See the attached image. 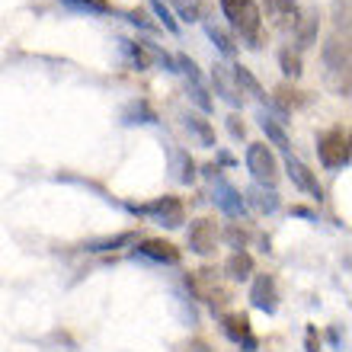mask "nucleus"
<instances>
[{"mask_svg": "<svg viewBox=\"0 0 352 352\" xmlns=\"http://www.w3.org/2000/svg\"><path fill=\"white\" fill-rule=\"evenodd\" d=\"M221 13L228 16L231 29L250 48H260L263 38V10L256 0H221Z\"/></svg>", "mask_w": 352, "mask_h": 352, "instance_id": "nucleus-1", "label": "nucleus"}, {"mask_svg": "<svg viewBox=\"0 0 352 352\" xmlns=\"http://www.w3.org/2000/svg\"><path fill=\"white\" fill-rule=\"evenodd\" d=\"M186 288H189L199 301H205L212 311H221V307L231 301V288L214 276V269H195L192 276H186Z\"/></svg>", "mask_w": 352, "mask_h": 352, "instance_id": "nucleus-2", "label": "nucleus"}, {"mask_svg": "<svg viewBox=\"0 0 352 352\" xmlns=\"http://www.w3.org/2000/svg\"><path fill=\"white\" fill-rule=\"evenodd\" d=\"M129 212L141 214V218H151V221L164 224V228H179L183 224V202L173 199V195H160V199L144 205H129Z\"/></svg>", "mask_w": 352, "mask_h": 352, "instance_id": "nucleus-3", "label": "nucleus"}, {"mask_svg": "<svg viewBox=\"0 0 352 352\" xmlns=\"http://www.w3.org/2000/svg\"><path fill=\"white\" fill-rule=\"evenodd\" d=\"M247 170L256 179V186H266V189H276L278 183V160L276 154L266 148V144H250L247 148Z\"/></svg>", "mask_w": 352, "mask_h": 352, "instance_id": "nucleus-4", "label": "nucleus"}, {"mask_svg": "<svg viewBox=\"0 0 352 352\" xmlns=\"http://www.w3.org/2000/svg\"><path fill=\"white\" fill-rule=\"evenodd\" d=\"M317 154L327 170H346L349 167V135L343 129L327 131L324 138L317 141Z\"/></svg>", "mask_w": 352, "mask_h": 352, "instance_id": "nucleus-5", "label": "nucleus"}, {"mask_svg": "<svg viewBox=\"0 0 352 352\" xmlns=\"http://www.w3.org/2000/svg\"><path fill=\"white\" fill-rule=\"evenodd\" d=\"M324 61H327L330 77L336 80L340 96H349V45L340 42V38H330L324 48Z\"/></svg>", "mask_w": 352, "mask_h": 352, "instance_id": "nucleus-6", "label": "nucleus"}, {"mask_svg": "<svg viewBox=\"0 0 352 352\" xmlns=\"http://www.w3.org/2000/svg\"><path fill=\"white\" fill-rule=\"evenodd\" d=\"M218 224L212 221V218H195L192 224H189V250L195 253V256H212L214 247H218Z\"/></svg>", "mask_w": 352, "mask_h": 352, "instance_id": "nucleus-7", "label": "nucleus"}, {"mask_svg": "<svg viewBox=\"0 0 352 352\" xmlns=\"http://www.w3.org/2000/svg\"><path fill=\"white\" fill-rule=\"evenodd\" d=\"M285 173H288V179L301 189V192H307L314 202H324V186L317 183L314 170L307 167L305 160H298V157H292V154H285Z\"/></svg>", "mask_w": 352, "mask_h": 352, "instance_id": "nucleus-8", "label": "nucleus"}, {"mask_svg": "<svg viewBox=\"0 0 352 352\" xmlns=\"http://www.w3.org/2000/svg\"><path fill=\"white\" fill-rule=\"evenodd\" d=\"M212 202H214V208H221L228 218H243V214H247L243 195L237 192L228 179H218V176H214V186H212Z\"/></svg>", "mask_w": 352, "mask_h": 352, "instance_id": "nucleus-9", "label": "nucleus"}, {"mask_svg": "<svg viewBox=\"0 0 352 352\" xmlns=\"http://www.w3.org/2000/svg\"><path fill=\"white\" fill-rule=\"evenodd\" d=\"M221 330H224V336H228L231 343L241 346L243 352H256V336H253V330H250V317L247 314H224Z\"/></svg>", "mask_w": 352, "mask_h": 352, "instance_id": "nucleus-10", "label": "nucleus"}, {"mask_svg": "<svg viewBox=\"0 0 352 352\" xmlns=\"http://www.w3.org/2000/svg\"><path fill=\"white\" fill-rule=\"evenodd\" d=\"M250 305L263 314H276L278 311V288L272 276H256L250 288Z\"/></svg>", "mask_w": 352, "mask_h": 352, "instance_id": "nucleus-11", "label": "nucleus"}, {"mask_svg": "<svg viewBox=\"0 0 352 352\" xmlns=\"http://www.w3.org/2000/svg\"><path fill=\"white\" fill-rule=\"evenodd\" d=\"M135 256H141V260H151V263H164V266H176V263L183 260L173 243H170V241H157V237L141 241L138 247H135Z\"/></svg>", "mask_w": 352, "mask_h": 352, "instance_id": "nucleus-12", "label": "nucleus"}, {"mask_svg": "<svg viewBox=\"0 0 352 352\" xmlns=\"http://www.w3.org/2000/svg\"><path fill=\"white\" fill-rule=\"evenodd\" d=\"M234 84H237V90H241V93H250V96H253L256 102H260V106H269V109L276 112V119H278V122H288L285 116H282V112H278L276 106H272V100L266 96V90L260 87V80H256V77H253L243 65H234Z\"/></svg>", "mask_w": 352, "mask_h": 352, "instance_id": "nucleus-13", "label": "nucleus"}, {"mask_svg": "<svg viewBox=\"0 0 352 352\" xmlns=\"http://www.w3.org/2000/svg\"><path fill=\"white\" fill-rule=\"evenodd\" d=\"M212 84H214V90H218V96H221L231 109H241L243 106V96H241V90H237V84H234L231 77H228V71H224V65H214V71H212Z\"/></svg>", "mask_w": 352, "mask_h": 352, "instance_id": "nucleus-14", "label": "nucleus"}, {"mask_svg": "<svg viewBox=\"0 0 352 352\" xmlns=\"http://www.w3.org/2000/svg\"><path fill=\"white\" fill-rule=\"evenodd\" d=\"M183 129L199 141V148H214V129L212 122L202 119L199 112H183Z\"/></svg>", "mask_w": 352, "mask_h": 352, "instance_id": "nucleus-15", "label": "nucleus"}, {"mask_svg": "<svg viewBox=\"0 0 352 352\" xmlns=\"http://www.w3.org/2000/svg\"><path fill=\"white\" fill-rule=\"evenodd\" d=\"M157 112L148 100H131L125 109H122V125H157Z\"/></svg>", "mask_w": 352, "mask_h": 352, "instance_id": "nucleus-16", "label": "nucleus"}, {"mask_svg": "<svg viewBox=\"0 0 352 352\" xmlns=\"http://www.w3.org/2000/svg\"><path fill=\"white\" fill-rule=\"evenodd\" d=\"M170 170H173L176 183H183V186L195 183V164H192V157H189V151H183V148L170 151Z\"/></svg>", "mask_w": 352, "mask_h": 352, "instance_id": "nucleus-17", "label": "nucleus"}, {"mask_svg": "<svg viewBox=\"0 0 352 352\" xmlns=\"http://www.w3.org/2000/svg\"><path fill=\"white\" fill-rule=\"evenodd\" d=\"M243 202H250L253 208H256V212H263V214L278 212V195H276V189H266V186H256V183L247 189Z\"/></svg>", "mask_w": 352, "mask_h": 352, "instance_id": "nucleus-18", "label": "nucleus"}, {"mask_svg": "<svg viewBox=\"0 0 352 352\" xmlns=\"http://www.w3.org/2000/svg\"><path fill=\"white\" fill-rule=\"evenodd\" d=\"M119 52L125 55V61H129L131 71H148L151 67V55H148V48H144V42L119 38Z\"/></svg>", "mask_w": 352, "mask_h": 352, "instance_id": "nucleus-19", "label": "nucleus"}, {"mask_svg": "<svg viewBox=\"0 0 352 352\" xmlns=\"http://www.w3.org/2000/svg\"><path fill=\"white\" fill-rule=\"evenodd\" d=\"M224 272H228L231 282H247L253 276V256L247 250H234L231 260L224 263Z\"/></svg>", "mask_w": 352, "mask_h": 352, "instance_id": "nucleus-20", "label": "nucleus"}, {"mask_svg": "<svg viewBox=\"0 0 352 352\" xmlns=\"http://www.w3.org/2000/svg\"><path fill=\"white\" fill-rule=\"evenodd\" d=\"M260 129L266 131V138L276 144L278 151H285L288 154V148H292V141H288V135H285V129H282V122L276 119V116H269V112H260Z\"/></svg>", "mask_w": 352, "mask_h": 352, "instance_id": "nucleus-21", "label": "nucleus"}, {"mask_svg": "<svg viewBox=\"0 0 352 352\" xmlns=\"http://www.w3.org/2000/svg\"><path fill=\"white\" fill-rule=\"evenodd\" d=\"M129 243H138V234H135V231H122V234H116V237L90 241V243H84V247H87V250H93V253H106V250H119V247H129Z\"/></svg>", "mask_w": 352, "mask_h": 352, "instance_id": "nucleus-22", "label": "nucleus"}, {"mask_svg": "<svg viewBox=\"0 0 352 352\" xmlns=\"http://www.w3.org/2000/svg\"><path fill=\"white\" fill-rule=\"evenodd\" d=\"M67 10H74V13H87V16H102V13H109L112 3L109 0H61Z\"/></svg>", "mask_w": 352, "mask_h": 352, "instance_id": "nucleus-23", "label": "nucleus"}, {"mask_svg": "<svg viewBox=\"0 0 352 352\" xmlns=\"http://www.w3.org/2000/svg\"><path fill=\"white\" fill-rule=\"evenodd\" d=\"M295 38H298V48L314 45V38H317V16L295 19Z\"/></svg>", "mask_w": 352, "mask_h": 352, "instance_id": "nucleus-24", "label": "nucleus"}, {"mask_svg": "<svg viewBox=\"0 0 352 352\" xmlns=\"http://www.w3.org/2000/svg\"><path fill=\"white\" fill-rule=\"evenodd\" d=\"M186 96L199 106L202 112H212V96H208V90H205V80H186Z\"/></svg>", "mask_w": 352, "mask_h": 352, "instance_id": "nucleus-25", "label": "nucleus"}, {"mask_svg": "<svg viewBox=\"0 0 352 352\" xmlns=\"http://www.w3.org/2000/svg\"><path fill=\"white\" fill-rule=\"evenodd\" d=\"M151 10H154V16H157V23L164 29H167L170 36H179V23H176V16H173V10L164 3V0H151Z\"/></svg>", "mask_w": 352, "mask_h": 352, "instance_id": "nucleus-26", "label": "nucleus"}, {"mask_svg": "<svg viewBox=\"0 0 352 352\" xmlns=\"http://www.w3.org/2000/svg\"><path fill=\"white\" fill-rule=\"evenodd\" d=\"M205 36L212 38V45L218 48V52H221L224 58H234V55H237V48H234V42H231L228 36H224V32H221L218 26H214V23H205Z\"/></svg>", "mask_w": 352, "mask_h": 352, "instance_id": "nucleus-27", "label": "nucleus"}, {"mask_svg": "<svg viewBox=\"0 0 352 352\" xmlns=\"http://www.w3.org/2000/svg\"><path fill=\"white\" fill-rule=\"evenodd\" d=\"M266 3V13L276 19H288L292 16V23H295V13H298V0H263Z\"/></svg>", "mask_w": 352, "mask_h": 352, "instance_id": "nucleus-28", "label": "nucleus"}, {"mask_svg": "<svg viewBox=\"0 0 352 352\" xmlns=\"http://www.w3.org/2000/svg\"><path fill=\"white\" fill-rule=\"evenodd\" d=\"M278 65H282V74L292 77V80H298V77H301V58H298V52H292V48H282Z\"/></svg>", "mask_w": 352, "mask_h": 352, "instance_id": "nucleus-29", "label": "nucleus"}, {"mask_svg": "<svg viewBox=\"0 0 352 352\" xmlns=\"http://www.w3.org/2000/svg\"><path fill=\"white\" fill-rule=\"evenodd\" d=\"M176 13H179V19H186V23H195V19H199L195 0H176Z\"/></svg>", "mask_w": 352, "mask_h": 352, "instance_id": "nucleus-30", "label": "nucleus"}, {"mask_svg": "<svg viewBox=\"0 0 352 352\" xmlns=\"http://www.w3.org/2000/svg\"><path fill=\"white\" fill-rule=\"evenodd\" d=\"M125 19H129L131 26H138V29H144V32H154V23H151V19H144V13H141V10H129V13H125Z\"/></svg>", "mask_w": 352, "mask_h": 352, "instance_id": "nucleus-31", "label": "nucleus"}, {"mask_svg": "<svg viewBox=\"0 0 352 352\" xmlns=\"http://www.w3.org/2000/svg\"><path fill=\"white\" fill-rule=\"evenodd\" d=\"M224 237H228V243H231L234 250H243V247H247V231H241V228H228Z\"/></svg>", "mask_w": 352, "mask_h": 352, "instance_id": "nucleus-32", "label": "nucleus"}, {"mask_svg": "<svg viewBox=\"0 0 352 352\" xmlns=\"http://www.w3.org/2000/svg\"><path fill=\"white\" fill-rule=\"evenodd\" d=\"M228 129H231L234 138H243V125L237 122V116H231V119H228Z\"/></svg>", "mask_w": 352, "mask_h": 352, "instance_id": "nucleus-33", "label": "nucleus"}, {"mask_svg": "<svg viewBox=\"0 0 352 352\" xmlns=\"http://www.w3.org/2000/svg\"><path fill=\"white\" fill-rule=\"evenodd\" d=\"M292 214H298V218H307V221H317V212H311V208H292Z\"/></svg>", "mask_w": 352, "mask_h": 352, "instance_id": "nucleus-34", "label": "nucleus"}, {"mask_svg": "<svg viewBox=\"0 0 352 352\" xmlns=\"http://www.w3.org/2000/svg\"><path fill=\"white\" fill-rule=\"evenodd\" d=\"M307 352H320V343L314 340V330H307Z\"/></svg>", "mask_w": 352, "mask_h": 352, "instance_id": "nucleus-35", "label": "nucleus"}]
</instances>
